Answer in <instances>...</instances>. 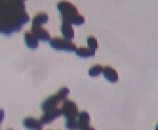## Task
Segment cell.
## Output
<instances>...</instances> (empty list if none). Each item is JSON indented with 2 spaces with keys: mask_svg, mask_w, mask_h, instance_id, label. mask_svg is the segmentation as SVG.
<instances>
[{
  "mask_svg": "<svg viewBox=\"0 0 158 130\" xmlns=\"http://www.w3.org/2000/svg\"><path fill=\"white\" fill-rule=\"evenodd\" d=\"M61 109L62 115H63L67 120L77 118L78 110L77 104L73 101L65 99L63 102Z\"/></svg>",
  "mask_w": 158,
  "mask_h": 130,
  "instance_id": "5",
  "label": "cell"
},
{
  "mask_svg": "<svg viewBox=\"0 0 158 130\" xmlns=\"http://www.w3.org/2000/svg\"><path fill=\"white\" fill-rule=\"evenodd\" d=\"M9 130H13V129H9Z\"/></svg>",
  "mask_w": 158,
  "mask_h": 130,
  "instance_id": "20",
  "label": "cell"
},
{
  "mask_svg": "<svg viewBox=\"0 0 158 130\" xmlns=\"http://www.w3.org/2000/svg\"><path fill=\"white\" fill-rule=\"evenodd\" d=\"M49 20L48 15L45 13H40L36 15L32 19V23L34 25H42L43 24L46 23Z\"/></svg>",
  "mask_w": 158,
  "mask_h": 130,
  "instance_id": "13",
  "label": "cell"
},
{
  "mask_svg": "<svg viewBox=\"0 0 158 130\" xmlns=\"http://www.w3.org/2000/svg\"><path fill=\"white\" fill-rule=\"evenodd\" d=\"M78 130H96V129L93 127L90 126L89 124H87V125H85L81 127Z\"/></svg>",
  "mask_w": 158,
  "mask_h": 130,
  "instance_id": "18",
  "label": "cell"
},
{
  "mask_svg": "<svg viewBox=\"0 0 158 130\" xmlns=\"http://www.w3.org/2000/svg\"><path fill=\"white\" fill-rule=\"evenodd\" d=\"M77 119L78 120L79 124H80V128L83 126L89 124L90 121V116L86 111H81L78 112L77 116Z\"/></svg>",
  "mask_w": 158,
  "mask_h": 130,
  "instance_id": "14",
  "label": "cell"
},
{
  "mask_svg": "<svg viewBox=\"0 0 158 130\" xmlns=\"http://www.w3.org/2000/svg\"><path fill=\"white\" fill-rule=\"evenodd\" d=\"M23 125L30 130H41L43 124L39 120L32 117H28L23 120Z\"/></svg>",
  "mask_w": 158,
  "mask_h": 130,
  "instance_id": "8",
  "label": "cell"
},
{
  "mask_svg": "<svg viewBox=\"0 0 158 130\" xmlns=\"http://www.w3.org/2000/svg\"><path fill=\"white\" fill-rule=\"evenodd\" d=\"M49 41L51 47L55 50L75 51L77 48L76 45L72 41L65 38L55 37L51 39Z\"/></svg>",
  "mask_w": 158,
  "mask_h": 130,
  "instance_id": "4",
  "label": "cell"
},
{
  "mask_svg": "<svg viewBox=\"0 0 158 130\" xmlns=\"http://www.w3.org/2000/svg\"><path fill=\"white\" fill-rule=\"evenodd\" d=\"M75 52L78 56L81 58H89L91 56H94L96 54L95 50L90 49L89 47H85L76 48Z\"/></svg>",
  "mask_w": 158,
  "mask_h": 130,
  "instance_id": "12",
  "label": "cell"
},
{
  "mask_svg": "<svg viewBox=\"0 0 158 130\" xmlns=\"http://www.w3.org/2000/svg\"><path fill=\"white\" fill-rule=\"evenodd\" d=\"M31 32L35 35L38 40L42 41H49L50 40V34L41 25H32Z\"/></svg>",
  "mask_w": 158,
  "mask_h": 130,
  "instance_id": "7",
  "label": "cell"
},
{
  "mask_svg": "<svg viewBox=\"0 0 158 130\" xmlns=\"http://www.w3.org/2000/svg\"><path fill=\"white\" fill-rule=\"evenodd\" d=\"M103 75L108 81L114 83L118 80V74L117 71L110 66H106L102 70Z\"/></svg>",
  "mask_w": 158,
  "mask_h": 130,
  "instance_id": "10",
  "label": "cell"
},
{
  "mask_svg": "<svg viewBox=\"0 0 158 130\" xmlns=\"http://www.w3.org/2000/svg\"><path fill=\"white\" fill-rule=\"evenodd\" d=\"M62 21L75 25H81L85 22V17L80 14L77 7L68 1H60L56 5Z\"/></svg>",
  "mask_w": 158,
  "mask_h": 130,
  "instance_id": "2",
  "label": "cell"
},
{
  "mask_svg": "<svg viewBox=\"0 0 158 130\" xmlns=\"http://www.w3.org/2000/svg\"><path fill=\"white\" fill-rule=\"evenodd\" d=\"M29 20L23 0H0V33L19 32Z\"/></svg>",
  "mask_w": 158,
  "mask_h": 130,
  "instance_id": "1",
  "label": "cell"
},
{
  "mask_svg": "<svg viewBox=\"0 0 158 130\" xmlns=\"http://www.w3.org/2000/svg\"><path fill=\"white\" fill-rule=\"evenodd\" d=\"M103 70V67L100 64H96L89 70V75L90 76L96 77L99 76Z\"/></svg>",
  "mask_w": 158,
  "mask_h": 130,
  "instance_id": "16",
  "label": "cell"
},
{
  "mask_svg": "<svg viewBox=\"0 0 158 130\" xmlns=\"http://www.w3.org/2000/svg\"><path fill=\"white\" fill-rule=\"evenodd\" d=\"M23 1H25V0H23Z\"/></svg>",
  "mask_w": 158,
  "mask_h": 130,
  "instance_id": "21",
  "label": "cell"
},
{
  "mask_svg": "<svg viewBox=\"0 0 158 130\" xmlns=\"http://www.w3.org/2000/svg\"><path fill=\"white\" fill-rule=\"evenodd\" d=\"M61 32L64 38L67 39L69 40L72 39L75 36L74 29L72 24L65 21H63L61 25Z\"/></svg>",
  "mask_w": 158,
  "mask_h": 130,
  "instance_id": "11",
  "label": "cell"
},
{
  "mask_svg": "<svg viewBox=\"0 0 158 130\" xmlns=\"http://www.w3.org/2000/svg\"><path fill=\"white\" fill-rule=\"evenodd\" d=\"M65 127L69 130H78L80 128V124L77 118L69 119L65 121Z\"/></svg>",
  "mask_w": 158,
  "mask_h": 130,
  "instance_id": "15",
  "label": "cell"
},
{
  "mask_svg": "<svg viewBox=\"0 0 158 130\" xmlns=\"http://www.w3.org/2000/svg\"><path fill=\"white\" fill-rule=\"evenodd\" d=\"M5 117V111L3 109H0V125H1Z\"/></svg>",
  "mask_w": 158,
  "mask_h": 130,
  "instance_id": "19",
  "label": "cell"
},
{
  "mask_svg": "<svg viewBox=\"0 0 158 130\" xmlns=\"http://www.w3.org/2000/svg\"><path fill=\"white\" fill-rule=\"evenodd\" d=\"M87 43L90 49H93L96 51L98 48V41L95 37L93 35H90L87 38Z\"/></svg>",
  "mask_w": 158,
  "mask_h": 130,
  "instance_id": "17",
  "label": "cell"
},
{
  "mask_svg": "<svg viewBox=\"0 0 158 130\" xmlns=\"http://www.w3.org/2000/svg\"><path fill=\"white\" fill-rule=\"evenodd\" d=\"M24 41L26 46L29 48L32 49L37 48L39 40L32 32L27 31L24 33Z\"/></svg>",
  "mask_w": 158,
  "mask_h": 130,
  "instance_id": "9",
  "label": "cell"
},
{
  "mask_svg": "<svg viewBox=\"0 0 158 130\" xmlns=\"http://www.w3.org/2000/svg\"><path fill=\"white\" fill-rule=\"evenodd\" d=\"M62 115V112L61 108H57L55 109H52L46 112H44L43 115L39 120L43 124H48L52 121H54L56 118H58Z\"/></svg>",
  "mask_w": 158,
  "mask_h": 130,
  "instance_id": "6",
  "label": "cell"
},
{
  "mask_svg": "<svg viewBox=\"0 0 158 130\" xmlns=\"http://www.w3.org/2000/svg\"><path fill=\"white\" fill-rule=\"evenodd\" d=\"M70 94V90L67 87H61L58 92L45 99L41 104V109L43 112L58 108L61 102H63Z\"/></svg>",
  "mask_w": 158,
  "mask_h": 130,
  "instance_id": "3",
  "label": "cell"
}]
</instances>
